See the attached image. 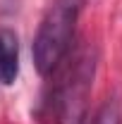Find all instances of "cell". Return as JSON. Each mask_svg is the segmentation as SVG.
I'll list each match as a JSON object with an SVG mask.
<instances>
[{
    "instance_id": "6da1fadb",
    "label": "cell",
    "mask_w": 122,
    "mask_h": 124,
    "mask_svg": "<svg viewBox=\"0 0 122 124\" xmlns=\"http://www.w3.org/2000/svg\"><path fill=\"white\" fill-rule=\"evenodd\" d=\"M81 5L84 0H55L46 12L34 38V64L38 74H53L67 57L74 41V26Z\"/></svg>"
},
{
    "instance_id": "7a4b0ae2",
    "label": "cell",
    "mask_w": 122,
    "mask_h": 124,
    "mask_svg": "<svg viewBox=\"0 0 122 124\" xmlns=\"http://www.w3.org/2000/svg\"><path fill=\"white\" fill-rule=\"evenodd\" d=\"M93 67H96L93 53L89 48H81L74 53L70 64L62 69L55 100H53L58 124H84L86 98L93 84Z\"/></svg>"
},
{
    "instance_id": "3957f363",
    "label": "cell",
    "mask_w": 122,
    "mask_h": 124,
    "mask_svg": "<svg viewBox=\"0 0 122 124\" xmlns=\"http://www.w3.org/2000/svg\"><path fill=\"white\" fill-rule=\"evenodd\" d=\"M19 74V38L15 31H0V84L12 86Z\"/></svg>"
},
{
    "instance_id": "277c9868",
    "label": "cell",
    "mask_w": 122,
    "mask_h": 124,
    "mask_svg": "<svg viewBox=\"0 0 122 124\" xmlns=\"http://www.w3.org/2000/svg\"><path fill=\"white\" fill-rule=\"evenodd\" d=\"M93 124H122V112H120V103L117 100H108L103 108L98 110Z\"/></svg>"
}]
</instances>
